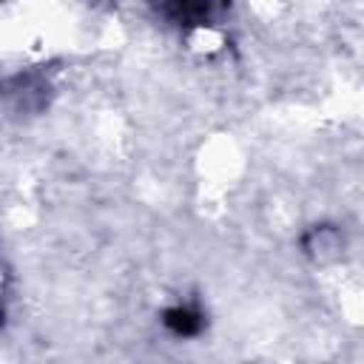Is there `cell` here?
Returning a JSON list of instances; mask_svg holds the SVG:
<instances>
[{
  "mask_svg": "<svg viewBox=\"0 0 364 364\" xmlns=\"http://www.w3.org/2000/svg\"><path fill=\"white\" fill-rule=\"evenodd\" d=\"M148 3L176 26H205L225 6V0H148Z\"/></svg>",
  "mask_w": 364,
  "mask_h": 364,
  "instance_id": "1",
  "label": "cell"
},
{
  "mask_svg": "<svg viewBox=\"0 0 364 364\" xmlns=\"http://www.w3.org/2000/svg\"><path fill=\"white\" fill-rule=\"evenodd\" d=\"M162 324L173 333V336H182V338H191V336H199L208 324L205 313L191 307V304H176V307H168L162 313Z\"/></svg>",
  "mask_w": 364,
  "mask_h": 364,
  "instance_id": "2",
  "label": "cell"
}]
</instances>
